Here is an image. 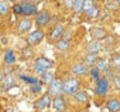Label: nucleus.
<instances>
[{
  "label": "nucleus",
  "instance_id": "f257e3e1",
  "mask_svg": "<svg viewBox=\"0 0 120 112\" xmlns=\"http://www.w3.org/2000/svg\"><path fill=\"white\" fill-rule=\"evenodd\" d=\"M79 89V81L75 77H69L62 82V91L65 95H74Z\"/></svg>",
  "mask_w": 120,
  "mask_h": 112
},
{
  "label": "nucleus",
  "instance_id": "f03ea898",
  "mask_svg": "<svg viewBox=\"0 0 120 112\" xmlns=\"http://www.w3.org/2000/svg\"><path fill=\"white\" fill-rule=\"evenodd\" d=\"M51 67H52V61H49V60L45 58V57H38V58L35 60V63H34V70H35V72L40 74V75H42L44 72H47Z\"/></svg>",
  "mask_w": 120,
  "mask_h": 112
},
{
  "label": "nucleus",
  "instance_id": "7ed1b4c3",
  "mask_svg": "<svg viewBox=\"0 0 120 112\" xmlns=\"http://www.w3.org/2000/svg\"><path fill=\"white\" fill-rule=\"evenodd\" d=\"M42 38H44V31H42L41 28H37V30L31 31V33L27 36V43H28L30 47H34V45L40 44V43L42 41Z\"/></svg>",
  "mask_w": 120,
  "mask_h": 112
},
{
  "label": "nucleus",
  "instance_id": "20e7f679",
  "mask_svg": "<svg viewBox=\"0 0 120 112\" xmlns=\"http://www.w3.org/2000/svg\"><path fill=\"white\" fill-rule=\"evenodd\" d=\"M48 94L51 96H61L64 94L62 91V82L61 81H58V80H54L51 84H48Z\"/></svg>",
  "mask_w": 120,
  "mask_h": 112
},
{
  "label": "nucleus",
  "instance_id": "39448f33",
  "mask_svg": "<svg viewBox=\"0 0 120 112\" xmlns=\"http://www.w3.org/2000/svg\"><path fill=\"white\" fill-rule=\"evenodd\" d=\"M95 91H96V94L100 95V96H103V95L107 94V91H109V81H107L106 77H100V78L96 81V88H95Z\"/></svg>",
  "mask_w": 120,
  "mask_h": 112
},
{
  "label": "nucleus",
  "instance_id": "423d86ee",
  "mask_svg": "<svg viewBox=\"0 0 120 112\" xmlns=\"http://www.w3.org/2000/svg\"><path fill=\"white\" fill-rule=\"evenodd\" d=\"M52 96L47 92V94H44L40 99H37L35 101V104H34V108L37 109V111H42V109H47L49 105H51V102H52V99H51Z\"/></svg>",
  "mask_w": 120,
  "mask_h": 112
},
{
  "label": "nucleus",
  "instance_id": "0eeeda50",
  "mask_svg": "<svg viewBox=\"0 0 120 112\" xmlns=\"http://www.w3.org/2000/svg\"><path fill=\"white\" fill-rule=\"evenodd\" d=\"M89 34L92 37V40H105L107 37V31L103 28V27H92L89 30Z\"/></svg>",
  "mask_w": 120,
  "mask_h": 112
},
{
  "label": "nucleus",
  "instance_id": "6e6552de",
  "mask_svg": "<svg viewBox=\"0 0 120 112\" xmlns=\"http://www.w3.org/2000/svg\"><path fill=\"white\" fill-rule=\"evenodd\" d=\"M33 27V21L30 20V17H24L19 21V26H17V30L20 34H24L27 31H30V28Z\"/></svg>",
  "mask_w": 120,
  "mask_h": 112
},
{
  "label": "nucleus",
  "instance_id": "1a4fd4ad",
  "mask_svg": "<svg viewBox=\"0 0 120 112\" xmlns=\"http://www.w3.org/2000/svg\"><path fill=\"white\" fill-rule=\"evenodd\" d=\"M49 20H51V16H49V13H47V12H41V13H38V14L35 16V24H37L38 27L47 26V24L49 23Z\"/></svg>",
  "mask_w": 120,
  "mask_h": 112
},
{
  "label": "nucleus",
  "instance_id": "9d476101",
  "mask_svg": "<svg viewBox=\"0 0 120 112\" xmlns=\"http://www.w3.org/2000/svg\"><path fill=\"white\" fill-rule=\"evenodd\" d=\"M72 72L76 75V77H83L89 72V67L85 64V63H78L72 67Z\"/></svg>",
  "mask_w": 120,
  "mask_h": 112
},
{
  "label": "nucleus",
  "instance_id": "9b49d317",
  "mask_svg": "<svg viewBox=\"0 0 120 112\" xmlns=\"http://www.w3.org/2000/svg\"><path fill=\"white\" fill-rule=\"evenodd\" d=\"M51 104H52V106H54L58 112H67V102H65V99L62 98V95H61V96H55Z\"/></svg>",
  "mask_w": 120,
  "mask_h": 112
},
{
  "label": "nucleus",
  "instance_id": "f8f14e48",
  "mask_svg": "<svg viewBox=\"0 0 120 112\" xmlns=\"http://www.w3.org/2000/svg\"><path fill=\"white\" fill-rule=\"evenodd\" d=\"M21 6H23V13H21V14H24L26 17L35 16V13H37V6H35V4L26 2V3H23Z\"/></svg>",
  "mask_w": 120,
  "mask_h": 112
},
{
  "label": "nucleus",
  "instance_id": "ddd939ff",
  "mask_svg": "<svg viewBox=\"0 0 120 112\" xmlns=\"http://www.w3.org/2000/svg\"><path fill=\"white\" fill-rule=\"evenodd\" d=\"M62 33H64V27L62 26H55L51 30V33H49V40L56 43L59 38H62Z\"/></svg>",
  "mask_w": 120,
  "mask_h": 112
},
{
  "label": "nucleus",
  "instance_id": "4468645a",
  "mask_svg": "<svg viewBox=\"0 0 120 112\" xmlns=\"http://www.w3.org/2000/svg\"><path fill=\"white\" fill-rule=\"evenodd\" d=\"M86 50H88V52H93V54H98V52L102 50V43H100L99 40H92V41L88 44Z\"/></svg>",
  "mask_w": 120,
  "mask_h": 112
},
{
  "label": "nucleus",
  "instance_id": "2eb2a0df",
  "mask_svg": "<svg viewBox=\"0 0 120 112\" xmlns=\"http://www.w3.org/2000/svg\"><path fill=\"white\" fill-rule=\"evenodd\" d=\"M106 106L110 112H119L120 111V99L117 98H112L106 102Z\"/></svg>",
  "mask_w": 120,
  "mask_h": 112
},
{
  "label": "nucleus",
  "instance_id": "dca6fc26",
  "mask_svg": "<svg viewBox=\"0 0 120 112\" xmlns=\"http://www.w3.org/2000/svg\"><path fill=\"white\" fill-rule=\"evenodd\" d=\"M3 63H4L6 65H11V64L16 63V52H14L13 50H7V51L4 52Z\"/></svg>",
  "mask_w": 120,
  "mask_h": 112
},
{
  "label": "nucleus",
  "instance_id": "f3484780",
  "mask_svg": "<svg viewBox=\"0 0 120 112\" xmlns=\"http://www.w3.org/2000/svg\"><path fill=\"white\" fill-rule=\"evenodd\" d=\"M71 47V41L69 40H65V38H59L56 41V48L58 51H68Z\"/></svg>",
  "mask_w": 120,
  "mask_h": 112
},
{
  "label": "nucleus",
  "instance_id": "a211bd4d",
  "mask_svg": "<svg viewBox=\"0 0 120 112\" xmlns=\"http://www.w3.org/2000/svg\"><path fill=\"white\" fill-rule=\"evenodd\" d=\"M93 65H95L100 72H105V71L109 68V63H107V60H105V58H98Z\"/></svg>",
  "mask_w": 120,
  "mask_h": 112
},
{
  "label": "nucleus",
  "instance_id": "6ab92c4d",
  "mask_svg": "<svg viewBox=\"0 0 120 112\" xmlns=\"http://www.w3.org/2000/svg\"><path fill=\"white\" fill-rule=\"evenodd\" d=\"M74 96H75V99L78 101V102H81V104H86L88 101H89V96H88V94L85 92V91H76L75 94H74Z\"/></svg>",
  "mask_w": 120,
  "mask_h": 112
},
{
  "label": "nucleus",
  "instance_id": "aec40b11",
  "mask_svg": "<svg viewBox=\"0 0 120 112\" xmlns=\"http://www.w3.org/2000/svg\"><path fill=\"white\" fill-rule=\"evenodd\" d=\"M54 80H55V77H54V74L49 72V71H47V72H44V74L41 75V84L48 85V84H51Z\"/></svg>",
  "mask_w": 120,
  "mask_h": 112
},
{
  "label": "nucleus",
  "instance_id": "412c9836",
  "mask_svg": "<svg viewBox=\"0 0 120 112\" xmlns=\"http://www.w3.org/2000/svg\"><path fill=\"white\" fill-rule=\"evenodd\" d=\"M2 82H3L4 88H7V89H9L10 87H13V85H14V77H13V74H10V72H9L7 75H4Z\"/></svg>",
  "mask_w": 120,
  "mask_h": 112
},
{
  "label": "nucleus",
  "instance_id": "4be33fe9",
  "mask_svg": "<svg viewBox=\"0 0 120 112\" xmlns=\"http://www.w3.org/2000/svg\"><path fill=\"white\" fill-rule=\"evenodd\" d=\"M10 12V6L6 0H0V16H7Z\"/></svg>",
  "mask_w": 120,
  "mask_h": 112
},
{
  "label": "nucleus",
  "instance_id": "5701e85b",
  "mask_svg": "<svg viewBox=\"0 0 120 112\" xmlns=\"http://www.w3.org/2000/svg\"><path fill=\"white\" fill-rule=\"evenodd\" d=\"M96 60H98L96 54H93V52H88V54H86V57H85V64H86L88 67H92V65L96 63Z\"/></svg>",
  "mask_w": 120,
  "mask_h": 112
},
{
  "label": "nucleus",
  "instance_id": "b1692460",
  "mask_svg": "<svg viewBox=\"0 0 120 112\" xmlns=\"http://www.w3.org/2000/svg\"><path fill=\"white\" fill-rule=\"evenodd\" d=\"M83 2H85V0H74L72 10H74L75 13H82V9H83Z\"/></svg>",
  "mask_w": 120,
  "mask_h": 112
},
{
  "label": "nucleus",
  "instance_id": "393cba45",
  "mask_svg": "<svg viewBox=\"0 0 120 112\" xmlns=\"http://www.w3.org/2000/svg\"><path fill=\"white\" fill-rule=\"evenodd\" d=\"M85 14H86L89 19H96V17H99L100 12H99V9H98V7H96V4H95V6H93V7H92L89 12H86Z\"/></svg>",
  "mask_w": 120,
  "mask_h": 112
},
{
  "label": "nucleus",
  "instance_id": "a878e982",
  "mask_svg": "<svg viewBox=\"0 0 120 112\" xmlns=\"http://www.w3.org/2000/svg\"><path fill=\"white\" fill-rule=\"evenodd\" d=\"M89 72H90V77L95 80V81H98L99 78H100V71L95 67V65H92L90 67V70H89Z\"/></svg>",
  "mask_w": 120,
  "mask_h": 112
},
{
  "label": "nucleus",
  "instance_id": "bb28decb",
  "mask_svg": "<svg viewBox=\"0 0 120 112\" xmlns=\"http://www.w3.org/2000/svg\"><path fill=\"white\" fill-rule=\"evenodd\" d=\"M93 6H95V2H93V0H85V2H83V9H82V13L89 12Z\"/></svg>",
  "mask_w": 120,
  "mask_h": 112
},
{
  "label": "nucleus",
  "instance_id": "cd10ccee",
  "mask_svg": "<svg viewBox=\"0 0 120 112\" xmlns=\"http://www.w3.org/2000/svg\"><path fill=\"white\" fill-rule=\"evenodd\" d=\"M112 61H113V65L116 70H120V54H114L112 57Z\"/></svg>",
  "mask_w": 120,
  "mask_h": 112
},
{
  "label": "nucleus",
  "instance_id": "c85d7f7f",
  "mask_svg": "<svg viewBox=\"0 0 120 112\" xmlns=\"http://www.w3.org/2000/svg\"><path fill=\"white\" fill-rule=\"evenodd\" d=\"M21 80L24 81V82H28L30 85H33V84H37V82H40L37 78H33V77H27V75H21Z\"/></svg>",
  "mask_w": 120,
  "mask_h": 112
},
{
  "label": "nucleus",
  "instance_id": "c756f323",
  "mask_svg": "<svg viewBox=\"0 0 120 112\" xmlns=\"http://www.w3.org/2000/svg\"><path fill=\"white\" fill-rule=\"evenodd\" d=\"M13 13H14V14H21V13H23V6H21V3H17V4L13 6Z\"/></svg>",
  "mask_w": 120,
  "mask_h": 112
},
{
  "label": "nucleus",
  "instance_id": "7c9ffc66",
  "mask_svg": "<svg viewBox=\"0 0 120 112\" xmlns=\"http://www.w3.org/2000/svg\"><path fill=\"white\" fill-rule=\"evenodd\" d=\"M31 91H33L34 94H38V92H41V82L33 84V85H31Z\"/></svg>",
  "mask_w": 120,
  "mask_h": 112
},
{
  "label": "nucleus",
  "instance_id": "2f4dec72",
  "mask_svg": "<svg viewBox=\"0 0 120 112\" xmlns=\"http://www.w3.org/2000/svg\"><path fill=\"white\" fill-rule=\"evenodd\" d=\"M113 84H114V87L117 88V89H120V75H113Z\"/></svg>",
  "mask_w": 120,
  "mask_h": 112
},
{
  "label": "nucleus",
  "instance_id": "473e14b6",
  "mask_svg": "<svg viewBox=\"0 0 120 112\" xmlns=\"http://www.w3.org/2000/svg\"><path fill=\"white\" fill-rule=\"evenodd\" d=\"M31 55H33L31 50H23V58H30Z\"/></svg>",
  "mask_w": 120,
  "mask_h": 112
},
{
  "label": "nucleus",
  "instance_id": "72a5a7b5",
  "mask_svg": "<svg viewBox=\"0 0 120 112\" xmlns=\"http://www.w3.org/2000/svg\"><path fill=\"white\" fill-rule=\"evenodd\" d=\"M65 2V6L68 7V9H72V6H74V0H64Z\"/></svg>",
  "mask_w": 120,
  "mask_h": 112
},
{
  "label": "nucleus",
  "instance_id": "f704fd0d",
  "mask_svg": "<svg viewBox=\"0 0 120 112\" xmlns=\"http://www.w3.org/2000/svg\"><path fill=\"white\" fill-rule=\"evenodd\" d=\"M17 91H19V88H17V87H14V88H13V87H10V88H9V92H10V94H17Z\"/></svg>",
  "mask_w": 120,
  "mask_h": 112
},
{
  "label": "nucleus",
  "instance_id": "c9c22d12",
  "mask_svg": "<svg viewBox=\"0 0 120 112\" xmlns=\"http://www.w3.org/2000/svg\"><path fill=\"white\" fill-rule=\"evenodd\" d=\"M3 77H4V74L0 71V84H2V81H3Z\"/></svg>",
  "mask_w": 120,
  "mask_h": 112
},
{
  "label": "nucleus",
  "instance_id": "e433bc0d",
  "mask_svg": "<svg viewBox=\"0 0 120 112\" xmlns=\"http://www.w3.org/2000/svg\"><path fill=\"white\" fill-rule=\"evenodd\" d=\"M16 2H19V3H21V4H23V3H26V2H27V0H16Z\"/></svg>",
  "mask_w": 120,
  "mask_h": 112
},
{
  "label": "nucleus",
  "instance_id": "4c0bfd02",
  "mask_svg": "<svg viewBox=\"0 0 120 112\" xmlns=\"http://www.w3.org/2000/svg\"><path fill=\"white\" fill-rule=\"evenodd\" d=\"M117 4H119V7H120V0H119V2H117Z\"/></svg>",
  "mask_w": 120,
  "mask_h": 112
},
{
  "label": "nucleus",
  "instance_id": "58836bf2",
  "mask_svg": "<svg viewBox=\"0 0 120 112\" xmlns=\"http://www.w3.org/2000/svg\"><path fill=\"white\" fill-rule=\"evenodd\" d=\"M6 112H11V109H7V111H6Z\"/></svg>",
  "mask_w": 120,
  "mask_h": 112
},
{
  "label": "nucleus",
  "instance_id": "ea45409f",
  "mask_svg": "<svg viewBox=\"0 0 120 112\" xmlns=\"http://www.w3.org/2000/svg\"><path fill=\"white\" fill-rule=\"evenodd\" d=\"M93 2H95V0H93Z\"/></svg>",
  "mask_w": 120,
  "mask_h": 112
},
{
  "label": "nucleus",
  "instance_id": "a19ab883",
  "mask_svg": "<svg viewBox=\"0 0 120 112\" xmlns=\"http://www.w3.org/2000/svg\"><path fill=\"white\" fill-rule=\"evenodd\" d=\"M11 2H13V0H11Z\"/></svg>",
  "mask_w": 120,
  "mask_h": 112
},
{
  "label": "nucleus",
  "instance_id": "79ce46f5",
  "mask_svg": "<svg viewBox=\"0 0 120 112\" xmlns=\"http://www.w3.org/2000/svg\"><path fill=\"white\" fill-rule=\"evenodd\" d=\"M0 24H2V23H0Z\"/></svg>",
  "mask_w": 120,
  "mask_h": 112
},
{
  "label": "nucleus",
  "instance_id": "37998d69",
  "mask_svg": "<svg viewBox=\"0 0 120 112\" xmlns=\"http://www.w3.org/2000/svg\"><path fill=\"white\" fill-rule=\"evenodd\" d=\"M119 112H120V111H119Z\"/></svg>",
  "mask_w": 120,
  "mask_h": 112
}]
</instances>
